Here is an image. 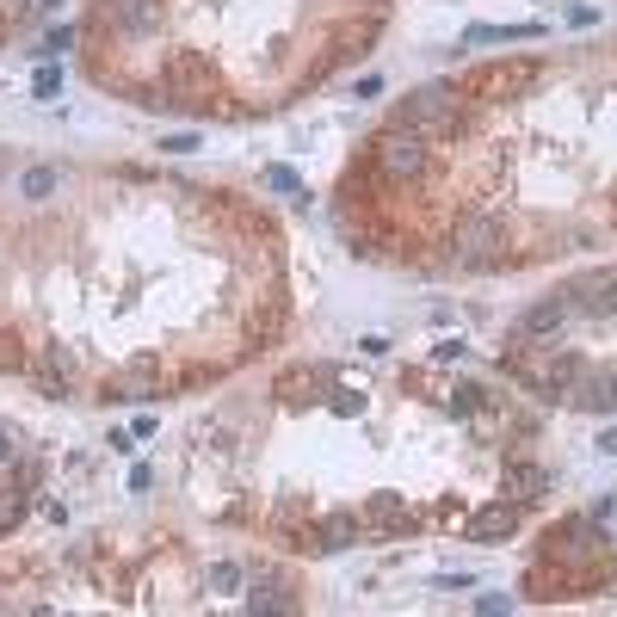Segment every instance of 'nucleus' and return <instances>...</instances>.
<instances>
[{"mask_svg":"<svg viewBox=\"0 0 617 617\" xmlns=\"http://www.w3.org/2000/svg\"><path fill=\"white\" fill-rule=\"evenodd\" d=\"M519 531V500H488V506H476V513L463 519V537L469 543H494V537H513Z\"/></svg>","mask_w":617,"mask_h":617,"instance_id":"obj_4","label":"nucleus"},{"mask_svg":"<svg viewBox=\"0 0 617 617\" xmlns=\"http://www.w3.org/2000/svg\"><path fill=\"white\" fill-rule=\"evenodd\" d=\"M358 525H365V537H402V531H414V513H408L402 494H371Z\"/></svg>","mask_w":617,"mask_h":617,"instance_id":"obj_5","label":"nucleus"},{"mask_svg":"<svg viewBox=\"0 0 617 617\" xmlns=\"http://www.w3.org/2000/svg\"><path fill=\"white\" fill-rule=\"evenodd\" d=\"M562 402H574V408H617V365H605V371L587 365V377H580Z\"/></svg>","mask_w":617,"mask_h":617,"instance_id":"obj_7","label":"nucleus"},{"mask_svg":"<svg viewBox=\"0 0 617 617\" xmlns=\"http://www.w3.org/2000/svg\"><path fill=\"white\" fill-rule=\"evenodd\" d=\"M161 149H167V155H192V149H198V136H167Z\"/></svg>","mask_w":617,"mask_h":617,"instance_id":"obj_17","label":"nucleus"},{"mask_svg":"<svg viewBox=\"0 0 617 617\" xmlns=\"http://www.w3.org/2000/svg\"><path fill=\"white\" fill-rule=\"evenodd\" d=\"M562 321H568V297H543L519 315V334H556Z\"/></svg>","mask_w":617,"mask_h":617,"instance_id":"obj_10","label":"nucleus"},{"mask_svg":"<svg viewBox=\"0 0 617 617\" xmlns=\"http://www.w3.org/2000/svg\"><path fill=\"white\" fill-rule=\"evenodd\" d=\"M235 580H241V574H235V562H216V568H210V587H216V593H229Z\"/></svg>","mask_w":617,"mask_h":617,"instance_id":"obj_16","label":"nucleus"},{"mask_svg":"<svg viewBox=\"0 0 617 617\" xmlns=\"http://www.w3.org/2000/svg\"><path fill=\"white\" fill-rule=\"evenodd\" d=\"M395 124H402V130H414V136H451V130L463 124V112H457V93H451V87H426V93L402 99V112H395Z\"/></svg>","mask_w":617,"mask_h":617,"instance_id":"obj_1","label":"nucleus"},{"mask_svg":"<svg viewBox=\"0 0 617 617\" xmlns=\"http://www.w3.org/2000/svg\"><path fill=\"white\" fill-rule=\"evenodd\" d=\"M31 93H38V99H56V93H62V68H56V62H44L38 75H31Z\"/></svg>","mask_w":617,"mask_h":617,"instance_id":"obj_14","label":"nucleus"},{"mask_svg":"<svg viewBox=\"0 0 617 617\" xmlns=\"http://www.w3.org/2000/svg\"><path fill=\"white\" fill-rule=\"evenodd\" d=\"M56 186H62V173H56V167H31V173L19 179V198H50Z\"/></svg>","mask_w":617,"mask_h":617,"instance_id":"obj_12","label":"nucleus"},{"mask_svg":"<svg viewBox=\"0 0 617 617\" xmlns=\"http://www.w3.org/2000/svg\"><path fill=\"white\" fill-rule=\"evenodd\" d=\"M599 451H605V457H617V426H611V432H599Z\"/></svg>","mask_w":617,"mask_h":617,"instance_id":"obj_19","label":"nucleus"},{"mask_svg":"<svg viewBox=\"0 0 617 617\" xmlns=\"http://www.w3.org/2000/svg\"><path fill=\"white\" fill-rule=\"evenodd\" d=\"M19 457V445H13V432H0V463H13Z\"/></svg>","mask_w":617,"mask_h":617,"instance_id":"obj_18","label":"nucleus"},{"mask_svg":"<svg viewBox=\"0 0 617 617\" xmlns=\"http://www.w3.org/2000/svg\"><path fill=\"white\" fill-rule=\"evenodd\" d=\"M260 179H266L272 192H303V186H297V173H290V167H266Z\"/></svg>","mask_w":617,"mask_h":617,"instance_id":"obj_15","label":"nucleus"},{"mask_svg":"<svg viewBox=\"0 0 617 617\" xmlns=\"http://www.w3.org/2000/svg\"><path fill=\"white\" fill-rule=\"evenodd\" d=\"M105 19L118 31H130V38H149L161 25V0H105Z\"/></svg>","mask_w":617,"mask_h":617,"instance_id":"obj_6","label":"nucleus"},{"mask_svg":"<svg viewBox=\"0 0 617 617\" xmlns=\"http://www.w3.org/2000/svg\"><path fill=\"white\" fill-rule=\"evenodd\" d=\"M377 167H383V179H395V186H408V179H426V167H432L426 136H414V130L395 124V130L377 142Z\"/></svg>","mask_w":617,"mask_h":617,"instance_id":"obj_2","label":"nucleus"},{"mask_svg":"<svg viewBox=\"0 0 617 617\" xmlns=\"http://www.w3.org/2000/svg\"><path fill=\"white\" fill-rule=\"evenodd\" d=\"M500 488L513 494V500H537V494H550V469L543 463H506V476H500Z\"/></svg>","mask_w":617,"mask_h":617,"instance_id":"obj_9","label":"nucleus"},{"mask_svg":"<svg viewBox=\"0 0 617 617\" xmlns=\"http://www.w3.org/2000/svg\"><path fill=\"white\" fill-rule=\"evenodd\" d=\"M568 309H580V315H611V309H617V272H593L587 284L574 290Z\"/></svg>","mask_w":617,"mask_h":617,"instance_id":"obj_8","label":"nucleus"},{"mask_svg":"<svg viewBox=\"0 0 617 617\" xmlns=\"http://www.w3.org/2000/svg\"><path fill=\"white\" fill-rule=\"evenodd\" d=\"M500 241H506V229L494 223V216H482V210H463L457 229H451V253H457V260H469V266H482L488 247H500Z\"/></svg>","mask_w":617,"mask_h":617,"instance_id":"obj_3","label":"nucleus"},{"mask_svg":"<svg viewBox=\"0 0 617 617\" xmlns=\"http://www.w3.org/2000/svg\"><path fill=\"white\" fill-rule=\"evenodd\" d=\"M44 7H56V0H44Z\"/></svg>","mask_w":617,"mask_h":617,"instance_id":"obj_20","label":"nucleus"},{"mask_svg":"<svg viewBox=\"0 0 617 617\" xmlns=\"http://www.w3.org/2000/svg\"><path fill=\"white\" fill-rule=\"evenodd\" d=\"M31 476H38V469L25 463V469H19V482H7V488H0V537H7V531L25 519V482H31Z\"/></svg>","mask_w":617,"mask_h":617,"instance_id":"obj_11","label":"nucleus"},{"mask_svg":"<svg viewBox=\"0 0 617 617\" xmlns=\"http://www.w3.org/2000/svg\"><path fill=\"white\" fill-rule=\"evenodd\" d=\"M445 408H451V414H476V408H482V389H476V383H457V389L445 395Z\"/></svg>","mask_w":617,"mask_h":617,"instance_id":"obj_13","label":"nucleus"}]
</instances>
